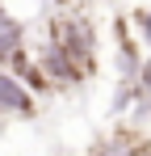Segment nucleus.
I'll return each instance as SVG.
<instances>
[{"label": "nucleus", "mask_w": 151, "mask_h": 156, "mask_svg": "<svg viewBox=\"0 0 151 156\" xmlns=\"http://www.w3.org/2000/svg\"><path fill=\"white\" fill-rule=\"evenodd\" d=\"M0 110H13V114H29V93H25L17 76L8 68H0Z\"/></svg>", "instance_id": "1"}, {"label": "nucleus", "mask_w": 151, "mask_h": 156, "mask_svg": "<svg viewBox=\"0 0 151 156\" xmlns=\"http://www.w3.org/2000/svg\"><path fill=\"white\" fill-rule=\"evenodd\" d=\"M13 51H21V26L0 9V59L8 63V55H13Z\"/></svg>", "instance_id": "2"}, {"label": "nucleus", "mask_w": 151, "mask_h": 156, "mask_svg": "<svg viewBox=\"0 0 151 156\" xmlns=\"http://www.w3.org/2000/svg\"><path fill=\"white\" fill-rule=\"evenodd\" d=\"M134 26H139V34H143V42H151V13H139Z\"/></svg>", "instance_id": "3"}]
</instances>
